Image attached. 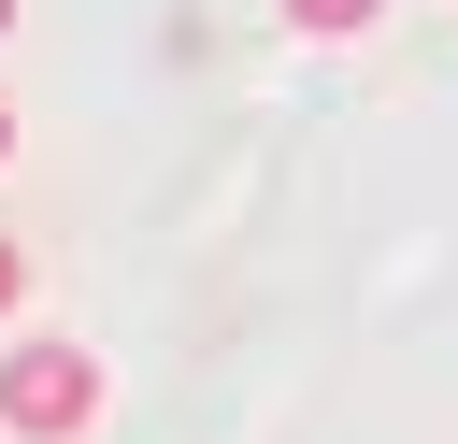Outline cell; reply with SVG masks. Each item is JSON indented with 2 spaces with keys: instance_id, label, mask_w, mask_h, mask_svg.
Wrapping results in <instances>:
<instances>
[{
  "instance_id": "cell-1",
  "label": "cell",
  "mask_w": 458,
  "mask_h": 444,
  "mask_svg": "<svg viewBox=\"0 0 458 444\" xmlns=\"http://www.w3.org/2000/svg\"><path fill=\"white\" fill-rule=\"evenodd\" d=\"M86 415H100V358H86V344H14V358H0V430L72 444Z\"/></svg>"
},
{
  "instance_id": "cell-2",
  "label": "cell",
  "mask_w": 458,
  "mask_h": 444,
  "mask_svg": "<svg viewBox=\"0 0 458 444\" xmlns=\"http://www.w3.org/2000/svg\"><path fill=\"white\" fill-rule=\"evenodd\" d=\"M372 14H386V0H286V29H315V43H358Z\"/></svg>"
},
{
  "instance_id": "cell-3",
  "label": "cell",
  "mask_w": 458,
  "mask_h": 444,
  "mask_svg": "<svg viewBox=\"0 0 458 444\" xmlns=\"http://www.w3.org/2000/svg\"><path fill=\"white\" fill-rule=\"evenodd\" d=\"M14 301H29V243H0V315H14Z\"/></svg>"
},
{
  "instance_id": "cell-4",
  "label": "cell",
  "mask_w": 458,
  "mask_h": 444,
  "mask_svg": "<svg viewBox=\"0 0 458 444\" xmlns=\"http://www.w3.org/2000/svg\"><path fill=\"white\" fill-rule=\"evenodd\" d=\"M0 158H14V115H0Z\"/></svg>"
},
{
  "instance_id": "cell-5",
  "label": "cell",
  "mask_w": 458,
  "mask_h": 444,
  "mask_svg": "<svg viewBox=\"0 0 458 444\" xmlns=\"http://www.w3.org/2000/svg\"><path fill=\"white\" fill-rule=\"evenodd\" d=\"M0 43H14V0H0Z\"/></svg>"
}]
</instances>
